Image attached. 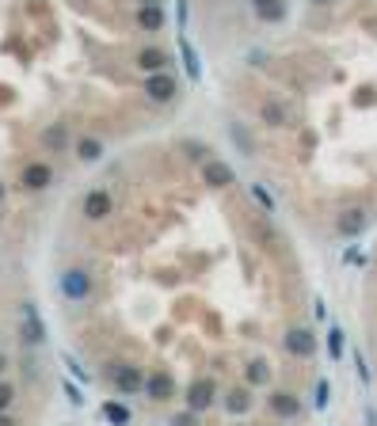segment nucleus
I'll list each match as a JSON object with an SVG mask.
<instances>
[{
  "instance_id": "bb28decb",
  "label": "nucleus",
  "mask_w": 377,
  "mask_h": 426,
  "mask_svg": "<svg viewBox=\"0 0 377 426\" xmlns=\"http://www.w3.org/2000/svg\"><path fill=\"white\" fill-rule=\"evenodd\" d=\"M354 366H358V377H362V385L369 388V366H366V358H362V354H354Z\"/></svg>"
},
{
  "instance_id": "20e7f679",
  "label": "nucleus",
  "mask_w": 377,
  "mask_h": 426,
  "mask_svg": "<svg viewBox=\"0 0 377 426\" xmlns=\"http://www.w3.org/2000/svg\"><path fill=\"white\" fill-rule=\"evenodd\" d=\"M84 213H88L91 221H103V217L115 213V202H111L107 190H88V194H84Z\"/></svg>"
},
{
  "instance_id": "6ab92c4d",
  "label": "nucleus",
  "mask_w": 377,
  "mask_h": 426,
  "mask_svg": "<svg viewBox=\"0 0 377 426\" xmlns=\"http://www.w3.org/2000/svg\"><path fill=\"white\" fill-rule=\"evenodd\" d=\"M225 407H229L233 415H244V411L252 407V400H248V392H244V388H233V392H229V400H225Z\"/></svg>"
},
{
  "instance_id": "4be33fe9",
  "label": "nucleus",
  "mask_w": 377,
  "mask_h": 426,
  "mask_svg": "<svg viewBox=\"0 0 377 426\" xmlns=\"http://www.w3.org/2000/svg\"><path fill=\"white\" fill-rule=\"evenodd\" d=\"M252 198H255V202H259L267 213L274 210V198H271V190H267V187H259V183H252Z\"/></svg>"
},
{
  "instance_id": "9b49d317",
  "label": "nucleus",
  "mask_w": 377,
  "mask_h": 426,
  "mask_svg": "<svg viewBox=\"0 0 377 426\" xmlns=\"http://www.w3.org/2000/svg\"><path fill=\"white\" fill-rule=\"evenodd\" d=\"M23 335L27 343H42V335H46V328H42V316L34 304H23Z\"/></svg>"
},
{
  "instance_id": "473e14b6",
  "label": "nucleus",
  "mask_w": 377,
  "mask_h": 426,
  "mask_svg": "<svg viewBox=\"0 0 377 426\" xmlns=\"http://www.w3.org/2000/svg\"><path fill=\"white\" fill-rule=\"evenodd\" d=\"M0 202H4V187H0Z\"/></svg>"
},
{
  "instance_id": "6e6552de",
  "label": "nucleus",
  "mask_w": 377,
  "mask_h": 426,
  "mask_svg": "<svg viewBox=\"0 0 377 426\" xmlns=\"http://www.w3.org/2000/svg\"><path fill=\"white\" fill-rule=\"evenodd\" d=\"M50 183H54L50 164H39V160H34V164L23 168V187H27V190H42V187H50Z\"/></svg>"
},
{
  "instance_id": "5701e85b",
  "label": "nucleus",
  "mask_w": 377,
  "mask_h": 426,
  "mask_svg": "<svg viewBox=\"0 0 377 426\" xmlns=\"http://www.w3.org/2000/svg\"><path fill=\"white\" fill-rule=\"evenodd\" d=\"M263 118H271L274 126H286V111L279 103H263Z\"/></svg>"
},
{
  "instance_id": "ddd939ff",
  "label": "nucleus",
  "mask_w": 377,
  "mask_h": 426,
  "mask_svg": "<svg viewBox=\"0 0 377 426\" xmlns=\"http://www.w3.org/2000/svg\"><path fill=\"white\" fill-rule=\"evenodd\" d=\"M255 12H259L263 19H271V23H279V19H286V4L282 0H252Z\"/></svg>"
},
{
  "instance_id": "4468645a",
  "label": "nucleus",
  "mask_w": 377,
  "mask_h": 426,
  "mask_svg": "<svg viewBox=\"0 0 377 426\" xmlns=\"http://www.w3.org/2000/svg\"><path fill=\"white\" fill-rule=\"evenodd\" d=\"M180 54H183V65H187V76H191V80H198L202 69H198V54H195V46L187 42V34H180Z\"/></svg>"
},
{
  "instance_id": "f257e3e1",
  "label": "nucleus",
  "mask_w": 377,
  "mask_h": 426,
  "mask_svg": "<svg viewBox=\"0 0 377 426\" xmlns=\"http://www.w3.org/2000/svg\"><path fill=\"white\" fill-rule=\"evenodd\" d=\"M61 293H65L69 301H88V297H91V278H88V271H80V267H69V271L61 274Z\"/></svg>"
},
{
  "instance_id": "f03ea898",
  "label": "nucleus",
  "mask_w": 377,
  "mask_h": 426,
  "mask_svg": "<svg viewBox=\"0 0 377 426\" xmlns=\"http://www.w3.org/2000/svg\"><path fill=\"white\" fill-rule=\"evenodd\" d=\"M111 381H115V388L126 392V396H133V392L145 388V373H141L138 366H115L111 369Z\"/></svg>"
},
{
  "instance_id": "39448f33",
  "label": "nucleus",
  "mask_w": 377,
  "mask_h": 426,
  "mask_svg": "<svg viewBox=\"0 0 377 426\" xmlns=\"http://www.w3.org/2000/svg\"><path fill=\"white\" fill-rule=\"evenodd\" d=\"M286 350L297 354V358H312V354H316V335L305 331V328H294L286 335Z\"/></svg>"
},
{
  "instance_id": "1a4fd4ad",
  "label": "nucleus",
  "mask_w": 377,
  "mask_h": 426,
  "mask_svg": "<svg viewBox=\"0 0 377 426\" xmlns=\"http://www.w3.org/2000/svg\"><path fill=\"white\" fill-rule=\"evenodd\" d=\"M267 403H271V411L279 418H297V415H301V400H297L294 392H274Z\"/></svg>"
},
{
  "instance_id": "72a5a7b5",
  "label": "nucleus",
  "mask_w": 377,
  "mask_h": 426,
  "mask_svg": "<svg viewBox=\"0 0 377 426\" xmlns=\"http://www.w3.org/2000/svg\"><path fill=\"white\" fill-rule=\"evenodd\" d=\"M312 4H324V0H312Z\"/></svg>"
},
{
  "instance_id": "cd10ccee",
  "label": "nucleus",
  "mask_w": 377,
  "mask_h": 426,
  "mask_svg": "<svg viewBox=\"0 0 377 426\" xmlns=\"http://www.w3.org/2000/svg\"><path fill=\"white\" fill-rule=\"evenodd\" d=\"M12 400H16V388H12V385H0V411L8 407Z\"/></svg>"
},
{
  "instance_id": "412c9836",
  "label": "nucleus",
  "mask_w": 377,
  "mask_h": 426,
  "mask_svg": "<svg viewBox=\"0 0 377 426\" xmlns=\"http://www.w3.org/2000/svg\"><path fill=\"white\" fill-rule=\"evenodd\" d=\"M42 141H46L50 148H65L69 133H65V126H54V130H46V133H42Z\"/></svg>"
},
{
  "instance_id": "aec40b11",
  "label": "nucleus",
  "mask_w": 377,
  "mask_h": 426,
  "mask_svg": "<svg viewBox=\"0 0 377 426\" xmlns=\"http://www.w3.org/2000/svg\"><path fill=\"white\" fill-rule=\"evenodd\" d=\"M103 415H107V423H115V426H126V423H130V411H126L122 403H115V400L103 403Z\"/></svg>"
},
{
  "instance_id": "f8f14e48",
  "label": "nucleus",
  "mask_w": 377,
  "mask_h": 426,
  "mask_svg": "<svg viewBox=\"0 0 377 426\" xmlns=\"http://www.w3.org/2000/svg\"><path fill=\"white\" fill-rule=\"evenodd\" d=\"M336 229L343 232V236H358V232L366 229V213L362 210H343L339 213V221H336Z\"/></svg>"
},
{
  "instance_id": "b1692460",
  "label": "nucleus",
  "mask_w": 377,
  "mask_h": 426,
  "mask_svg": "<svg viewBox=\"0 0 377 426\" xmlns=\"http://www.w3.org/2000/svg\"><path fill=\"white\" fill-rule=\"evenodd\" d=\"M328 346H332V358H343V331H339V328H332L328 331Z\"/></svg>"
},
{
  "instance_id": "c85d7f7f",
  "label": "nucleus",
  "mask_w": 377,
  "mask_h": 426,
  "mask_svg": "<svg viewBox=\"0 0 377 426\" xmlns=\"http://www.w3.org/2000/svg\"><path fill=\"white\" fill-rule=\"evenodd\" d=\"M172 426H195V411H187V415L172 418Z\"/></svg>"
},
{
  "instance_id": "9d476101",
  "label": "nucleus",
  "mask_w": 377,
  "mask_h": 426,
  "mask_svg": "<svg viewBox=\"0 0 377 426\" xmlns=\"http://www.w3.org/2000/svg\"><path fill=\"white\" fill-rule=\"evenodd\" d=\"M202 179L210 183V187H229V183H233V168L222 164V160H206V164H202Z\"/></svg>"
},
{
  "instance_id": "7c9ffc66",
  "label": "nucleus",
  "mask_w": 377,
  "mask_h": 426,
  "mask_svg": "<svg viewBox=\"0 0 377 426\" xmlns=\"http://www.w3.org/2000/svg\"><path fill=\"white\" fill-rule=\"evenodd\" d=\"M0 426H16V423H12V418H8V415H0Z\"/></svg>"
},
{
  "instance_id": "423d86ee",
  "label": "nucleus",
  "mask_w": 377,
  "mask_h": 426,
  "mask_svg": "<svg viewBox=\"0 0 377 426\" xmlns=\"http://www.w3.org/2000/svg\"><path fill=\"white\" fill-rule=\"evenodd\" d=\"M141 392L153 396V400H168V396H175V381L168 377L164 369H156V373L145 377V388H141Z\"/></svg>"
},
{
  "instance_id": "2eb2a0df",
  "label": "nucleus",
  "mask_w": 377,
  "mask_h": 426,
  "mask_svg": "<svg viewBox=\"0 0 377 426\" xmlns=\"http://www.w3.org/2000/svg\"><path fill=\"white\" fill-rule=\"evenodd\" d=\"M138 65L145 69L149 76H153V73H160V69L168 65V58L160 54V49H141V54H138Z\"/></svg>"
},
{
  "instance_id": "393cba45",
  "label": "nucleus",
  "mask_w": 377,
  "mask_h": 426,
  "mask_svg": "<svg viewBox=\"0 0 377 426\" xmlns=\"http://www.w3.org/2000/svg\"><path fill=\"white\" fill-rule=\"evenodd\" d=\"M328 400H332V385H328V381H320V385H316V407L324 411V407H328Z\"/></svg>"
},
{
  "instance_id": "f3484780",
  "label": "nucleus",
  "mask_w": 377,
  "mask_h": 426,
  "mask_svg": "<svg viewBox=\"0 0 377 426\" xmlns=\"http://www.w3.org/2000/svg\"><path fill=\"white\" fill-rule=\"evenodd\" d=\"M248 381H252V385H267V381H271V361H263V358L248 361Z\"/></svg>"
},
{
  "instance_id": "0eeeda50",
  "label": "nucleus",
  "mask_w": 377,
  "mask_h": 426,
  "mask_svg": "<svg viewBox=\"0 0 377 426\" xmlns=\"http://www.w3.org/2000/svg\"><path fill=\"white\" fill-rule=\"evenodd\" d=\"M210 403H213V381H195V385L187 388V407L198 415V411H206Z\"/></svg>"
},
{
  "instance_id": "a211bd4d",
  "label": "nucleus",
  "mask_w": 377,
  "mask_h": 426,
  "mask_svg": "<svg viewBox=\"0 0 377 426\" xmlns=\"http://www.w3.org/2000/svg\"><path fill=\"white\" fill-rule=\"evenodd\" d=\"M76 156H80V160H99V156H103V145H99L96 137H80L76 141Z\"/></svg>"
},
{
  "instance_id": "c756f323",
  "label": "nucleus",
  "mask_w": 377,
  "mask_h": 426,
  "mask_svg": "<svg viewBox=\"0 0 377 426\" xmlns=\"http://www.w3.org/2000/svg\"><path fill=\"white\" fill-rule=\"evenodd\" d=\"M141 8H160V4H164V0H138Z\"/></svg>"
},
{
  "instance_id": "7ed1b4c3",
  "label": "nucleus",
  "mask_w": 377,
  "mask_h": 426,
  "mask_svg": "<svg viewBox=\"0 0 377 426\" xmlns=\"http://www.w3.org/2000/svg\"><path fill=\"white\" fill-rule=\"evenodd\" d=\"M145 91H149V99H153V103H168V99H175L180 84H175V76H168V73H153L145 80Z\"/></svg>"
},
{
  "instance_id": "dca6fc26",
  "label": "nucleus",
  "mask_w": 377,
  "mask_h": 426,
  "mask_svg": "<svg viewBox=\"0 0 377 426\" xmlns=\"http://www.w3.org/2000/svg\"><path fill=\"white\" fill-rule=\"evenodd\" d=\"M138 27L141 31H160V27H164V12L160 8H138Z\"/></svg>"
},
{
  "instance_id": "2f4dec72",
  "label": "nucleus",
  "mask_w": 377,
  "mask_h": 426,
  "mask_svg": "<svg viewBox=\"0 0 377 426\" xmlns=\"http://www.w3.org/2000/svg\"><path fill=\"white\" fill-rule=\"evenodd\" d=\"M4 366H8V361H4V354H0V373H4Z\"/></svg>"
},
{
  "instance_id": "a878e982",
  "label": "nucleus",
  "mask_w": 377,
  "mask_h": 426,
  "mask_svg": "<svg viewBox=\"0 0 377 426\" xmlns=\"http://www.w3.org/2000/svg\"><path fill=\"white\" fill-rule=\"evenodd\" d=\"M229 133H233V141H240V145H244V153H248V156H252V137H248V133H244V130H240V126H233V130H229Z\"/></svg>"
}]
</instances>
